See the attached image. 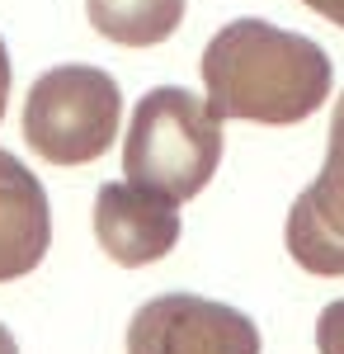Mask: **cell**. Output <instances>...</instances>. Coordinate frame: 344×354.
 <instances>
[{"mask_svg": "<svg viewBox=\"0 0 344 354\" xmlns=\"http://www.w3.org/2000/svg\"><path fill=\"white\" fill-rule=\"evenodd\" d=\"M95 236L118 265H151L180 241V213L170 198L137 185H99L95 194Z\"/></svg>", "mask_w": 344, "mask_h": 354, "instance_id": "obj_6", "label": "cell"}, {"mask_svg": "<svg viewBox=\"0 0 344 354\" xmlns=\"http://www.w3.org/2000/svg\"><path fill=\"white\" fill-rule=\"evenodd\" d=\"M85 15L118 48H156L184 24V0H85Z\"/></svg>", "mask_w": 344, "mask_h": 354, "instance_id": "obj_8", "label": "cell"}, {"mask_svg": "<svg viewBox=\"0 0 344 354\" xmlns=\"http://www.w3.org/2000/svg\"><path fill=\"white\" fill-rule=\"evenodd\" d=\"M128 354H260L255 322L198 293H160L128 326Z\"/></svg>", "mask_w": 344, "mask_h": 354, "instance_id": "obj_4", "label": "cell"}, {"mask_svg": "<svg viewBox=\"0 0 344 354\" xmlns=\"http://www.w3.org/2000/svg\"><path fill=\"white\" fill-rule=\"evenodd\" d=\"M316 350L321 354H344V298H335L316 322Z\"/></svg>", "mask_w": 344, "mask_h": 354, "instance_id": "obj_9", "label": "cell"}, {"mask_svg": "<svg viewBox=\"0 0 344 354\" xmlns=\"http://www.w3.org/2000/svg\"><path fill=\"white\" fill-rule=\"evenodd\" d=\"M288 255L307 274L344 279V90L330 113L325 165L307 189L292 198L288 213Z\"/></svg>", "mask_w": 344, "mask_h": 354, "instance_id": "obj_5", "label": "cell"}, {"mask_svg": "<svg viewBox=\"0 0 344 354\" xmlns=\"http://www.w3.org/2000/svg\"><path fill=\"white\" fill-rule=\"evenodd\" d=\"M118 113L123 95L108 71L85 62L52 66L24 100V142L52 165H90L113 147Z\"/></svg>", "mask_w": 344, "mask_h": 354, "instance_id": "obj_3", "label": "cell"}, {"mask_svg": "<svg viewBox=\"0 0 344 354\" xmlns=\"http://www.w3.org/2000/svg\"><path fill=\"white\" fill-rule=\"evenodd\" d=\"M48 245H52L48 189L19 156L0 147V283L33 274Z\"/></svg>", "mask_w": 344, "mask_h": 354, "instance_id": "obj_7", "label": "cell"}, {"mask_svg": "<svg viewBox=\"0 0 344 354\" xmlns=\"http://www.w3.org/2000/svg\"><path fill=\"white\" fill-rule=\"evenodd\" d=\"M5 100H10V53L0 43V118H5Z\"/></svg>", "mask_w": 344, "mask_h": 354, "instance_id": "obj_11", "label": "cell"}, {"mask_svg": "<svg viewBox=\"0 0 344 354\" xmlns=\"http://www.w3.org/2000/svg\"><path fill=\"white\" fill-rule=\"evenodd\" d=\"M330 85L325 48L265 19H236L203 48V90L217 118L288 128L330 100Z\"/></svg>", "mask_w": 344, "mask_h": 354, "instance_id": "obj_1", "label": "cell"}, {"mask_svg": "<svg viewBox=\"0 0 344 354\" xmlns=\"http://www.w3.org/2000/svg\"><path fill=\"white\" fill-rule=\"evenodd\" d=\"M0 354H19V345H15V335L0 326Z\"/></svg>", "mask_w": 344, "mask_h": 354, "instance_id": "obj_12", "label": "cell"}, {"mask_svg": "<svg viewBox=\"0 0 344 354\" xmlns=\"http://www.w3.org/2000/svg\"><path fill=\"white\" fill-rule=\"evenodd\" d=\"M307 10H316L321 19H330V24H340L344 28V0H302Z\"/></svg>", "mask_w": 344, "mask_h": 354, "instance_id": "obj_10", "label": "cell"}, {"mask_svg": "<svg viewBox=\"0 0 344 354\" xmlns=\"http://www.w3.org/2000/svg\"><path fill=\"white\" fill-rule=\"evenodd\" d=\"M217 165H222V118L208 109V100L180 85L146 90L123 142L128 185L184 203L208 189Z\"/></svg>", "mask_w": 344, "mask_h": 354, "instance_id": "obj_2", "label": "cell"}]
</instances>
